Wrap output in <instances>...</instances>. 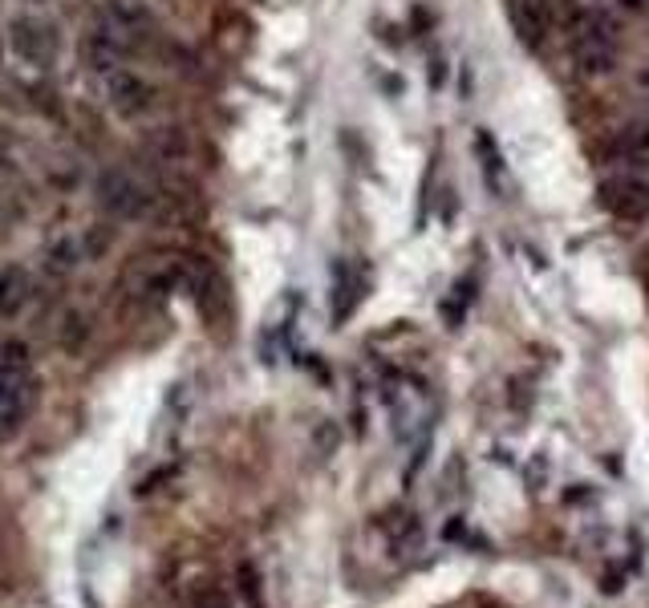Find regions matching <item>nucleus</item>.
<instances>
[{
  "instance_id": "nucleus-10",
  "label": "nucleus",
  "mask_w": 649,
  "mask_h": 608,
  "mask_svg": "<svg viewBox=\"0 0 649 608\" xmlns=\"http://www.w3.org/2000/svg\"><path fill=\"white\" fill-rule=\"evenodd\" d=\"M33 296V276L21 264L0 268V317H21V308Z\"/></svg>"
},
{
  "instance_id": "nucleus-5",
  "label": "nucleus",
  "mask_w": 649,
  "mask_h": 608,
  "mask_svg": "<svg viewBox=\"0 0 649 608\" xmlns=\"http://www.w3.org/2000/svg\"><path fill=\"white\" fill-rule=\"evenodd\" d=\"M9 46L21 61H29V65H49V61L58 58V29L41 21V16H16L13 25H9Z\"/></svg>"
},
{
  "instance_id": "nucleus-9",
  "label": "nucleus",
  "mask_w": 649,
  "mask_h": 608,
  "mask_svg": "<svg viewBox=\"0 0 649 608\" xmlns=\"http://www.w3.org/2000/svg\"><path fill=\"white\" fill-rule=\"evenodd\" d=\"M147 151L158 167H183L187 154H191V138H187L183 126H158L147 135Z\"/></svg>"
},
{
  "instance_id": "nucleus-20",
  "label": "nucleus",
  "mask_w": 649,
  "mask_h": 608,
  "mask_svg": "<svg viewBox=\"0 0 649 608\" xmlns=\"http://www.w3.org/2000/svg\"><path fill=\"white\" fill-rule=\"evenodd\" d=\"M625 4H641V0H625Z\"/></svg>"
},
{
  "instance_id": "nucleus-18",
  "label": "nucleus",
  "mask_w": 649,
  "mask_h": 608,
  "mask_svg": "<svg viewBox=\"0 0 649 608\" xmlns=\"http://www.w3.org/2000/svg\"><path fill=\"white\" fill-rule=\"evenodd\" d=\"M240 584H244V600H252V608H264L260 577H256V568H252V563H244V568H240Z\"/></svg>"
},
{
  "instance_id": "nucleus-2",
  "label": "nucleus",
  "mask_w": 649,
  "mask_h": 608,
  "mask_svg": "<svg viewBox=\"0 0 649 608\" xmlns=\"http://www.w3.org/2000/svg\"><path fill=\"white\" fill-rule=\"evenodd\" d=\"M98 203L114 219H163V195L142 187L130 170H106L98 179Z\"/></svg>"
},
{
  "instance_id": "nucleus-14",
  "label": "nucleus",
  "mask_w": 649,
  "mask_h": 608,
  "mask_svg": "<svg viewBox=\"0 0 649 608\" xmlns=\"http://www.w3.org/2000/svg\"><path fill=\"white\" fill-rule=\"evenodd\" d=\"M114 240H118V228L114 224H93V228H86V236H81V259H102L114 248Z\"/></svg>"
},
{
  "instance_id": "nucleus-7",
  "label": "nucleus",
  "mask_w": 649,
  "mask_h": 608,
  "mask_svg": "<svg viewBox=\"0 0 649 608\" xmlns=\"http://www.w3.org/2000/svg\"><path fill=\"white\" fill-rule=\"evenodd\" d=\"M106 93L110 106L118 110L123 118H139V114H147V110L155 106V86L142 81L139 74H130V69H114L106 81Z\"/></svg>"
},
{
  "instance_id": "nucleus-15",
  "label": "nucleus",
  "mask_w": 649,
  "mask_h": 608,
  "mask_svg": "<svg viewBox=\"0 0 649 608\" xmlns=\"http://www.w3.org/2000/svg\"><path fill=\"white\" fill-rule=\"evenodd\" d=\"M46 268L53 276H69L74 268H78V248H74V240H58L53 248L46 252Z\"/></svg>"
},
{
  "instance_id": "nucleus-3",
  "label": "nucleus",
  "mask_w": 649,
  "mask_h": 608,
  "mask_svg": "<svg viewBox=\"0 0 649 608\" xmlns=\"http://www.w3.org/2000/svg\"><path fill=\"white\" fill-rule=\"evenodd\" d=\"M618 25L605 13H585L581 33L572 41V58L585 74H609L613 61H618Z\"/></svg>"
},
{
  "instance_id": "nucleus-17",
  "label": "nucleus",
  "mask_w": 649,
  "mask_h": 608,
  "mask_svg": "<svg viewBox=\"0 0 649 608\" xmlns=\"http://www.w3.org/2000/svg\"><path fill=\"white\" fill-rule=\"evenodd\" d=\"M191 605L195 608H232V600H228V593L216 588V584H200V588L191 593Z\"/></svg>"
},
{
  "instance_id": "nucleus-12",
  "label": "nucleus",
  "mask_w": 649,
  "mask_h": 608,
  "mask_svg": "<svg viewBox=\"0 0 649 608\" xmlns=\"http://www.w3.org/2000/svg\"><path fill=\"white\" fill-rule=\"evenodd\" d=\"M195 289H200L203 313H207V320H212V325H228V320H232V296H228V284H224V280H216V276H203Z\"/></svg>"
},
{
  "instance_id": "nucleus-8",
  "label": "nucleus",
  "mask_w": 649,
  "mask_h": 608,
  "mask_svg": "<svg viewBox=\"0 0 649 608\" xmlns=\"http://www.w3.org/2000/svg\"><path fill=\"white\" fill-rule=\"evenodd\" d=\"M511 29L520 33L527 49H540L548 37V4L544 0H508Z\"/></svg>"
},
{
  "instance_id": "nucleus-4",
  "label": "nucleus",
  "mask_w": 649,
  "mask_h": 608,
  "mask_svg": "<svg viewBox=\"0 0 649 608\" xmlns=\"http://www.w3.org/2000/svg\"><path fill=\"white\" fill-rule=\"evenodd\" d=\"M102 29L130 53V49L147 41L155 33V13L142 4V0H106L102 9Z\"/></svg>"
},
{
  "instance_id": "nucleus-13",
  "label": "nucleus",
  "mask_w": 649,
  "mask_h": 608,
  "mask_svg": "<svg viewBox=\"0 0 649 608\" xmlns=\"http://www.w3.org/2000/svg\"><path fill=\"white\" fill-rule=\"evenodd\" d=\"M58 341H62V350L78 353L86 341H90V317L86 313H78V308H69L62 317V325H58Z\"/></svg>"
},
{
  "instance_id": "nucleus-1",
  "label": "nucleus",
  "mask_w": 649,
  "mask_h": 608,
  "mask_svg": "<svg viewBox=\"0 0 649 608\" xmlns=\"http://www.w3.org/2000/svg\"><path fill=\"white\" fill-rule=\"evenodd\" d=\"M37 406L29 350L21 341H0V442L16 439V430Z\"/></svg>"
},
{
  "instance_id": "nucleus-16",
  "label": "nucleus",
  "mask_w": 649,
  "mask_h": 608,
  "mask_svg": "<svg viewBox=\"0 0 649 608\" xmlns=\"http://www.w3.org/2000/svg\"><path fill=\"white\" fill-rule=\"evenodd\" d=\"M621 151H625V159H629L634 167L649 170V126H634V130H625V138H621Z\"/></svg>"
},
{
  "instance_id": "nucleus-6",
  "label": "nucleus",
  "mask_w": 649,
  "mask_h": 608,
  "mask_svg": "<svg viewBox=\"0 0 649 608\" xmlns=\"http://www.w3.org/2000/svg\"><path fill=\"white\" fill-rule=\"evenodd\" d=\"M601 207L625 224H641L649 219V187L637 179H609L601 187Z\"/></svg>"
},
{
  "instance_id": "nucleus-11",
  "label": "nucleus",
  "mask_w": 649,
  "mask_h": 608,
  "mask_svg": "<svg viewBox=\"0 0 649 608\" xmlns=\"http://www.w3.org/2000/svg\"><path fill=\"white\" fill-rule=\"evenodd\" d=\"M126 49L110 37L102 25H98V33H90L86 41H81V58L90 61V69H98V74H106V69H114L118 65V58H123Z\"/></svg>"
},
{
  "instance_id": "nucleus-19",
  "label": "nucleus",
  "mask_w": 649,
  "mask_h": 608,
  "mask_svg": "<svg viewBox=\"0 0 649 608\" xmlns=\"http://www.w3.org/2000/svg\"><path fill=\"white\" fill-rule=\"evenodd\" d=\"M637 90L649 98V65H641V69H637Z\"/></svg>"
}]
</instances>
